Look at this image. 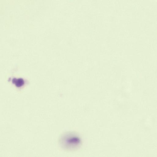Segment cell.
<instances>
[{
	"label": "cell",
	"instance_id": "obj_1",
	"mask_svg": "<svg viewBox=\"0 0 157 157\" xmlns=\"http://www.w3.org/2000/svg\"><path fill=\"white\" fill-rule=\"evenodd\" d=\"M60 145L64 149L69 150L76 149L80 145L79 138L72 133H67L62 135L60 140Z\"/></svg>",
	"mask_w": 157,
	"mask_h": 157
},
{
	"label": "cell",
	"instance_id": "obj_2",
	"mask_svg": "<svg viewBox=\"0 0 157 157\" xmlns=\"http://www.w3.org/2000/svg\"><path fill=\"white\" fill-rule=\"evenodd\" d=\"M13 82L16 86L18 87L22 86L24 84V81L23 79L19 78L18 79H14Z\"/></svg>",
	"mask_w": 157,
	"mask_h": 157
}]
</instances>
